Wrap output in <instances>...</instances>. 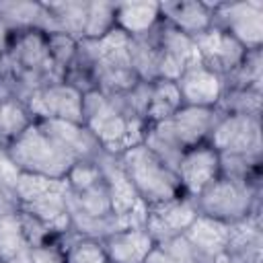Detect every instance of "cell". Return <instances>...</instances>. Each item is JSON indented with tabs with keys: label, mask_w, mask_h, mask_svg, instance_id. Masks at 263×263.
Wrapping results in <instances>:
<instances>
[{
	"label": "cell",
	"mask_w": 263,
	"mask_h": 263,
	"mask_svg": "<svg viewBox=\"0 0 263 263\" xmlns=\"http://www.w3.org/2000/svg\"><path fill=\"white\" fill-rule=\"evenodd\" d=\"M33 121L35 119L25 103L16 99L0 101V144L8 146L10 142H14Z\"/></svg>",
	"instance_id": "obj_23"
},
{
	"label": "cell",
	"mask_w": 263,
	"mask_h": 263,
	"mask_svg": "<svg viewBox=\"0 0 263 263\" xmlns=\"http://www.w3.org/2000/svg\"><path fill=\"white\" fill-rule=\"evenodd\" d=\"M10 158L23 173L41 175L49 179H66L70 168L78 162L39 121H33L14 142L6 146Z\"/></svg>",
	"instance_id": "obj_4"
},
{
	"label": "cell",
	"mask_w": 263,
	"mask_h": 263,
	"mask_svg": "<svg viewBox=\"0 0 263 263\" xmlns=\"http://www.w3.org/2000/svg\"><path fill=\"white\" fill-rule=\"evenodd\" d=\"M193 41L199 51L201 64L208 66L210 70H214L216 74H220L222 78L232 74L242 64V60L247 55V49L236 39H232L226 31H222L214 25L208 31L195 35Z\"/></svg>",
	"instance_id": "obj_13"
},
{
	"label": "cell",
	"mask_w": 263,
	"mask_h": 263,
	"mask_svg": "<svg viewBox=\"0 0 263 263\" xmlns=\"http://www.w3.org/2000/svg\"><path fill=\"white\" fill-rule=\"evenodd\" d=\"M27 251H29V242L23 232L18 210L0 216V263H6Z\"/></svg>",
	"instance_id": "obj_24"
},
{
	"label": "cell",
	"mask_w": 263,
	"mask_h": 263,
	"mask_svg": "<svg viewBox=\"0 0 263 263\" xmlns=\"http://www.w3.org/2000/svg\"><path fill=\"white\" fill-rule=\"evenodd\" d=\"M21 168L14 164V160L10 158L6 146L0 144V189L14 199V187H16V181L21 177ZM16 203V201H14Z\"/></svg>",
	"instance_id": "obj_30"
},
{
	"label": "cell",
	"mask_w": 263,
	"mask_h": 263,
	"mask_svg": "<svg viewBox=\"0 0 263 263\" xmlns=\"http://www.w3.org/2000/svg\"><path fill=\"white\" fill-rule=\"evenodd\" d=\"M160 18L158 2H140V4H117L115 6V27L129 37H140L150 33Z\"/></svg>",
	"instance_id": "obj_20"
},
{
	"label": "cell",
	"mask_w": 263,
	"mask_h": 263,
	"mask_svg": "<svg viewBox=\"0 0 263 263\" xmlns=\"http://www.w3.org/2000/svg\"><path fill=\"white\" fill-rule=\"evenodd\" d=\"M29 259L31 263H66L64 255L55 251V247L51 245H37V247H29Z\"/></svg>",
	"instance_id": "obj_31"
},
{
	"label": "cell",
	"mask_w": 263,
	"mask_h": 263,
	"mask_svg": "<svg viewBox=\"0 0 263 263\" xmlns=\"http://www.w3.org/2000/svg\"><path fill=\"white\" fill-rule=\"evenodd\" d=\"M218 119L220 111L216 107L183 105L171 117L158 123H150L142 144L150 148L168 168L177 171L183 152L203 144Z\"/></svg>",
	"instance_id": "obj_2"
},
{
	"label": "cell",
	"mask_w": 263,
	"mask_h": 263,
	"mask_svg": "<svg viewBox=\"0 0 263 263\" xmlns=\"http://www.w3.org/2000/svg\"><path fill=\"white\" fill-rule=\"evenodd\" d=\"M25 105L33 119H64L82 123V90L66 80L33 92Z\"/></svg>",
	"instance_id": "obj_10"
},
{
	"label": "cell",
	"mask_w": 263,
	"mask_h": 263,
	"mask_svg": "<svg viewBox=\"0 0 263 263\" xmlns=\"http://www.w3.org/2000/svg\"><path fill=\"white\" fill-rule=\"evenodd\" d=\"M208 140L218 154L261 158V123L255 115L220 113Z\"/></svg>",
	"instance_id": "obj_7"
},
{
	"label": "cell",
	"mask_w": 263,
	"mask_h": 263,
	"mask_svg": "<svg viewBox=\"0 0 263 263\" xmlns=\"http://www.w3.org/2000/svg\"><path fill=\"white\" fill-rule=\"evenodd\" d=\"M197 214L199 212H197L193 197L179 195L175 199L150 205L144 228L150 232L154 242L168 240L173 236H181L189 228V224L197 218Z\"/></svg>",
	"instance_id": "obj_11"
},
{
	"label": "cell",
	"mask_w": 263,
	"mask_h": 263,
	"mask_svg": "<svg viewBox=\"0 0 263 263\" xmlns=\"http://www.w3.org/2000/svg\"><path fill=\"white\" fill-rule=\"evenodd\" d=\"M82 123L113 156L142 144L148 129V121L138 117L121 95H105L97 88L82 92Z\"/></svg>",
	"instance_id": "obj_1"
},
{
	"label": "cell",
	"mask_w": 263,
	"mask_h": 263,
	"mask_svg": "<svg viewBox=\"0 0 263 263\" xmlns=\"http://www.w3.org/2000/svg\"><path fill=\"white\" fill-rule=\"evenodd\" d=\"M101 179H103V173H101V166L97 160H80L66 175V183L72 191L88 189L90 185L99 183Z\"/></svg>",
	"instance_id": "obj_28"
},
{
	"label": "cell",
	"mask_w": 263,
	"mask_h": 263,
	"mask_svg": "<svg viewBox=\"0 0 263 263\" xmlns=\"http://www.w3.org/2000/svg\"><path fill=\"white\" fill-rule=\"evenodd\" d=\"M45 6L55 23L58 33H66L76 41L84 39L90 2H49Z\"/></svg>",
	"instance_id": "obj_21"
},
{
	"label": "cell",
	"mask_w": 263,
	"mask_h": 263,
	"mask_svg": "<svg viewBox=\"0 0 263 263\" xmlns=\"http://www.w3.org/2000/svg\"><path fill=\"white\" fill-rule=\"evenodd\" d=\"M214 27L226 31L247 51L261 49L263 43V2H230L212 6Z\"/></svg>",
	"instance_id": "obj_8"
},
{
	"label": "cell",
	"mask_w": 263,
	"mask_h": 263,
	"mask_svg": "<svg viewBox=\"0 0 263 263\" xmlns=\"http://www.w3.org/2000/svg\"><path fill=\"white\" fill-rule=\"evenodd\" d=\"M47 45H49V53H51L53 62L60 68H64V70L74 62L76 51H78V41L72 39L66 33H51V35H47Z\"/></svg>",
	"instance_id": "obj_29"
},
{
	"label": "cell",
	"mask_w": 263,
	"mask_h": 263,
	"mask_svg": "<svg viewBox=\"0 0 263 263\" xmlns=\"http://www.w3.org/2000/svg\"><path fill=\"white\" fill-rule=\"evenodd\" d=\"M154 245V238L144 226L125 228L103 238V247L111 263H144Z\"/></svg>",
	"instance_id": "obj_17"
},
{
	"label": "cell",
	"mask_w": 263,
	"mask_h": 263,
	"mask_svg": "<svg viewBox=\"0 0 263 263\" xmlns=\"http://www.w3.org/2000/svg\"><path fill=\"white\" fill-rule=\"evenodd\" d=\"M193 201L201 216H208L226 224H234L257 214L259 187L232 181L226 177H218L197 197H193Z\"/></svg>",
	"instance_id": "obj_6"
},
{
	"label": "cell",
	"mask_w": 263,
	"mask_h": 263,
	"mask_svg": "<svg viewBox=\"0 0 263 263\" xmlns=\"http://www.w3.org/2000/svg\"><path fill=\"white\" fill-rule=\"evenodd\" d=\"M6 263H31V259H29V251L23 253V255H18V257H14V259H10V261H6Z\"/></svg>",
	"instance_id": "obj_32"
},
{
	"label": "cell",
	"mask_w": 263,
	"mask_h": 263,
	"mask_svg": "<svg viewBox=\"0 0 263 263\" xmlns=\"http://www.w3.org/2000/svg\"><path fill=\"white\" fill-rule=\"evenodd\" d=\"M39 125L49 132L78 162L80 160H97V156L103 152L97 138L84 127V123L76 121H64V119H35Z\"/></svg>",
	"instance_id": "obj_15"
},
{
	"label": "cell",
	"mask_w": 263,
	"mask_h": 263,
	"mask_svg": "<svg viewBox=\"0 0 263 263\" xmlns=\"http://www.w3.org/2000/svg\"><path fill=\"white\" fill-rule=\"evenodd\" d=\"M261 247L263 236L259 214H253L240 222L230 224L224 259L226 263H261Z\"/></svg>",
	"instance_id": "obj_16"
},
{
	"label": "cell",
	"mask_w": 263,
	"mask_h": 263,
	"mask_svg": "<svg viewBox=\"0 0 263 263\" xmlns=\"http://www.w3.org/2000/svg\"><path fill=\"white\" fill-rule=\"evenodd\" d=\"M154 39L158 45V80H179L185 70L191 66L199 64V51L195 47L193 37L185 35L183 31L175 29L164 21V25H156L154 29Z\"/></svg>",
	"instance_id": "obj_9"
},
{
	"label": "cell",
	"mask_w": 263,
	"mask_h": 263,
	"mask_svg": "<svg viewBox=\"0 0 263 263\" xmlns=\"http://www.w3.org/2000/svg\"><path fill=\"white\" fill-rule=\"evenodd\" d=\"M0 21L8 29L41 31L45 35L58 33L47 6L39 2H0Z\"/></svg>",
	"instance_id": "obj_18"
},
{
	"label": "cell",
	"mask_w": 263,
	"mask_h": 263,
	"mask_svg": "<svg viewBox=\"0 0 263 263\" xmlns=\"http://www.w3.org/2000/svg\"><path fill=\"white\" fill-rule=\"evenodd\" d=\"M84 60V70L97 82V90L105 95H121L140 78L129 58V35L121 29H111L99 39L78 41V51Z\"/></svg>",
	"instance_id": "obj_3"
},
{
	"label": "cell",
	"mask_w": 263,
	"mask_h": 263,
	"mask_svg": "<svg viewBox=\"0 0 263 263\" xmlns=\"http://www.w3.org/2000/svg\"><path fill=\"white\" fill-rule=\"evenodd\" d=\"M177 177L187 197H197L220 177V154L210 144H199L183 152L177 164Z\"/></svg>",
	"instance_id": "obj_12"
},
{
	"label": "cell",
	"mask_w": 263,
	"mask_h": 263,
	"mask_svg": "<svg viewBox=\"0 0 263 263\" xmlns=\"http://www.w3.org/2000/svg\"><path fill=\"white\" fill-rule=\"evenodd\" d=\"M183 107V99L179 92V86L175 80H154L150 90V105H148V125L158 123L166 117H171L175 111Z\"/></svg>",
	"instance_id": "obj_22"
},
{
	"label": "cell",
	"mask_w": 263,
	"mask_h": 263,
	"mask_svg": "<svg viewBox=\"0 0 263 263\" xmlns=\"http://www.w3.org/2000/svg\"><path fill=\"white\" fill-rule=\"evenodd\" d=\"M117 158H119L127 179L132 181L136 193L148 208L168 201V199H175L179 195H185L177 173L173 168H168L144 144L127 148Z\"/></svg>",
	"instance_id": "obj_5"
},
{
	"label": "cell",
	"mask_w": 263,
	"mask_h": 263,
	"mask_svg": "<svg viewBox=\"0 0 263 263\" xmlns=\"http://www.w3.org/2000/svg\"><path fill=\"white\" fill-rule=\"evenodd\" d=\"M160 14H164L168 25L189 37H195L214 25L212 6L205 2H164L160 4Z\"/></svg>",
	"instance_id": "obj_19"
},
{
	"label": "cell",
	"mask_w": 263,
	"mask_h": 263,
	"mask_svg": "<svg viewBox=\"0 0 263 263\" xmlns=\"http://www.w3.org/2000/svg\"><path fill=\"white\" fill-rule=\"evenodd\" d=\"M115 6L109 2H90L84 39H99L115 29Z\"/></svg>",
	"instance_id": "obj_27"
},
{
	"label": "cell",
	"mask_w": 263,
	"mask_h": 263,
	"mask_svg": "<svg viewBox=\"0 0 263 263\" xmlns=\"http://www.w3.org/2000/svg\"><path fill=\"white\" fill-rule=\"evenodd\" d=\"M64 261L66 263H111L103 247V240L80 236V234H76V238L66 247Z\"/></svg>",
	"instance_id": "obj_26"
},
{
	"label": "cell",
	"mask_w": 263,
	"mask_h": 263,
	"mask_svg": "<svg viewBox=\"0 0 263 263\" xmlns=\"http://www.w3.org/2000/svg\"><path fill=\"white\" fill-rule=\"evenodd\" d=\"M183 105L193 107H216L224 92V78L203 66L201 62L191 66L177 80Z\"/></svg>",
	"instance_id": "obj_14"
},
{
	"label": "cell",
	"mask_w": 263,
	"mask_h": 263,
	"mask_svg": "<svg viewBox=\"0 0 263 263\" xmlns=\"http://www.w3.org/2000/svg\"><path fill=\"white\" fill-rule=\"evenodd\" d=\"M216 109L220 113H240L259 117L261 111V90L251 88H224Z\"/></svg>",
	"instance_id": "obj_25"
}]
</instances>
